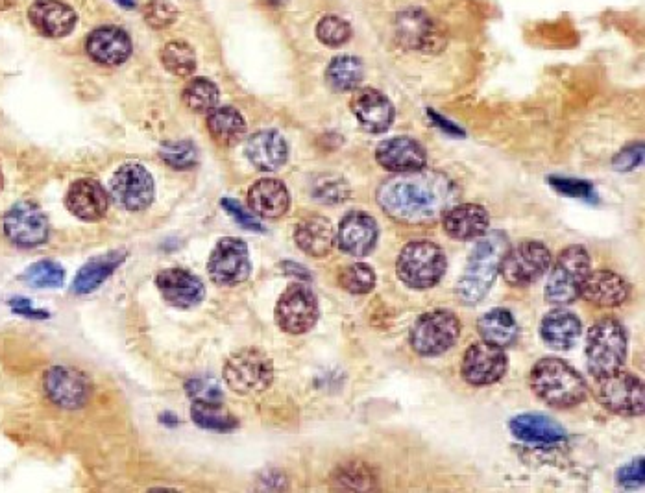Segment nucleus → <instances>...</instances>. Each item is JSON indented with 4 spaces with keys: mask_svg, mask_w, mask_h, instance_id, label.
<instances>
[{
    "mask_svg": "<svg viewBox=\"0 0 645 493\" xmlns=\"http://www.w3.org/2000/svg\"><path fill=\"white\" fill-rule=\"evenodd\" d=\"M376 161L385 170L402 174L426 169L427 152L413 137H392L376 148Z\"/></svg>",
    "mask_w": 645,
    "mask_h": 493,
    "instance_id": "obj_22",
    "label": "nucleus"
},
{
    "mask_svg": "<svg viewBox=\"0 0 645 493\" xmlns=\"http://www.w3.org/2000/svg\"><path fill=\"white\" fill-rule=\"evenodd\" d=\"M222 207H224V209L230 213V217H232L233 220H237L244 229L257 231V233H261V231H263L261 222H259L254 215L246 213L243 205L239 204V202H235L232 198H224V200H222Z\"/></svg>",
    "mask_w": 645,
    "mask_h": 493,
    "instance_id": "obj_50",
    "label": "nucleus"
},
{
    "mask_svg": "<svg viewBox=\"0 0 645 493\" xmlns=\"http://www.w3.org/2000/svg\"><path fill=\"white\" fill-rule=\"evenodd\" d=\"M30 23L47 37L69 36L76 26V12L61 0H36L28 10Z\"/></svg>",
    "mask_w": 645,
    "mask_h": 493,
    "instance_id": "obj_24",
    "label": "nucleus"
},
{
    "mask_svg": "<svg viewBox=\"0 0 645 493\" xmlns=\"http://www.w3.org/2000/svg\"><path fill=\"white\" fill-rule=\"evenodd\" d=\"M586 368L599 379L623 370L627 359V333L614 318H603L590 327L586 337Z\"/></svg>",
    "mask_w": 645,
    "mask_h": 493,
    "instance_id": "obj_4",
    "label": "nucleus"
},
{
    "mask_svg": "<svg viewBox=\"0 0 645 493\" xmlns=\"http://www.w3.org/2000/svg\"><path fill=\"white\" fill-rule=\"evenodd\" d=\"M457 198L455 181L439 170L402 172L383 181L378 189L379 207L396 222L409 226L437 222Z\"/></svg>",
    "mask_w": 645,
    "mask_h": 493,
    "instance_id": "obj_1",
    "label": "nucleus"
},
{
    "mask_svg": "<svg viewBox=\"0 0 645 493\" xmlns=\"http://www.w3.org/2000/svg\"><path fill=\"white\" fill-rule=\"evenodd\" d=\"M597 401L618 416H642L645 409L644 383L633 373H612L596 379Z\"/></svg>",
    "mask_w": 645,
    "mask_h": 493,
    "instance_id": "obj_10",
    "label": "nucleus"
},
{
    "mask_svg": "<svg viewBox=\"0 0 645 493\" xmlns=\"http://www.w3.org/2000/svg\"><path fill=\"white\" fill-rule=\"evenodd\" d=\"M161 61L169 73L191 76L196 69L195 50L185 41H171L161 50Z\"/></svg>",
    "mask_w": 645,
    "mask_h": 493,
    "instance_id": "obj_38",
    "label": "nucleus"
},
{
    "mask_svg": "<svg viewBox=\"0 0 645 493\" xmlns=\"http://www.w3.org/2000/svg\"><path fill=\"white\" fill-rule=\"evenodd\" d=\"M318 301L313 290L305 285H291L276 305V324L289 335H304L318 322Z\"/></svg>",
    "mask_w": 645,
    "mask_h": 493,
    "instance_id": "obj_11",
    "label": "nucleus"
},
{
    "mask_svg": "<svg viewBox=\"0 0 645 493\" xmlns=\"http://www.w3.org/2000/svg\"><path fill=\"white\" fill-rule=\"evenodd\" d=\"M289 148L283 135L276 130H261L254 133L246 143L248 161L263 172H274L287 163Z\"/></svg>",
    "mask_w": 645,
    "mask_h": 493,
    "instance_id": "obj_26",
    "label": "nucleus"
},
{
    "mask_svg": "<svg viewBox=\"0 0 645 493\" xmlns=\"http://www.w3.org/2000/svg\"><path fill=\"white\" fill-rule=\"evenodd\" d=\"M207 272L213 283L222 287H235L243 283L252 272L248 246L237 237L220 239L215 250L209 255Z\"/></svg>",
    "mask_w": 645,
    "mask_h": 493,
    "instance_id": "obj_12",
    "label": "nucleus"
},
{
    "mask_svg": "<svg viewBox=\"0 0 645 493\" xmlns=\"http://www.w3.org/2000/svg\"><path fill=\"white\" fill-rule=\"evenodd\" d=\"M12 307L15 313L23 314V316H28V318H47L49 316V314L43 313V311L32 309V305H30V301L28 300H13Z\"/></svg>",
    "mask_w": 645,
    "mask_h": 493,
    "instance_id": "obj_51",
    "label": "nucleus"
},
{
    "mask_svg": "<svg viewBox=\"0 0 645 493\" xmlns=\"http://www.w3.org/2000/svg\"><path fill=\"white\" fill-rule=\"evenodd\" d=\"M339 285L350 294H368L376 287V272L365 263L346 266L339 274Z\"/></svg>",
    "mask_w": 645,
    "mask_h": 493,
    "instance_id": "obj_40",
    "label": "nucleus"
},
{
    "mask_svg": "<svg viewBox=\"0 0 645 493\" xmlns=\"http://www.w3.org/2000/svg\"><path fill=\"white\" fill-rule=\"evenodd\" d=\"M191 416L198 427L209 431H233L239 421L222 407V401H195Z\"/></svg>",
    "mask_w": 645,
    "mask_h": 493,
    "instance_id": "obj_36",
    "label": "nucleus"
},
{
    "mask_svg": "<svg viewBox=\"0 0 645 493\" xmlns=\"http://www.w3.org/2000/svg\"><path fill=\"white\" fill-rule=\"evenodd\" d=\"M352 26L348 21H344L342 17L337 15H326L318 21L317 37L318 41L326 47L337 49L346 45L352 39Z\"/></svg>",
    "mask_w": 645,
    "mask_h": 493,
    "instance_id": "obj_41",
    "label": "nucleus"
},
{
    "mask_svg": "<svg viewBox=\"0 0 645 493\" xmlns=\"http://www.w3.org/2000/svg\"><path fill=\"white\" fill-rule=\"evenodd\" d=\"M143 17L150 28L163 30L178 19V10L169 0H148L143 8Z\"/></svg>",
    "mask_w": 645,
    "mask_h": 493,
    "instance_id": "obj_44",
    "label": "nucleus"
},
{
    "mask_svg": "<svg viewBox=\"0 0 645 493\" xmlns=\"http://www.w3.org/2000/svg\"><path fill=\"white\" fill-rule=\"evenodd\" d=\"M350 108L355 119L370 133H385L392 126L396 111L387 95L378 89H355Z\"/></svg>",
    "mask_w": 645,
    "mask_h": 493,
    "instance_id": "obj_19",
    "label": "nucleus"
},
{
    "mask_svg": "<svg viewBox=\"0 0 645 493\" xmlns=\"http://www.w3.org/2000/svg\"><path fill=\"white\" fill-rule=\"evenodd\" d=\"M224 381L239 396L265 392L274 381V364L259 349H241L224 364Z\"/></svg>",
    "mask_w": 645,
    "mask_h": 493,
    "instance_id": "obj_6",
    "label": "nucleus"
},
{
    "mask_svg": "<svg viewBox=\"0 0 645 493\" xmlns=\"http://www.w3.org/2000/svg\"><path fill=\"white\" fill-rule=\"evenodd\" d=\"M25 279L37 289H58L65 281V270L54 261H39L26 270Z\"/></svg>",
    "mask_w": 645,
    "mask_h": 493,
    "instance_id": "obj_43",
    "label": "nucleus"
},
{
    "mask_svg": "<svg viewBox=\"0 0 645 493\" xmlns=\"http://www.w3.org/2000/svg\"><path fill=\"white\" fill-rule=\"evenodd\" d=\"M507 370H509V359L503 348L488 344L485 340L474 342L464 353L461 373L468 385H494L505 377Z\"/></svg>",
    "mask_w": 645,
    "mask_h": 493,
    "instance_id": "obj_13",
    "label": "nucleus"
},
{
    "mask_svg": "<svg viewBox=\"0 0 645 493\" xmlns=\"http://www.w3.org/2000/svg\"><path fill=\"white\" fill-rule=\"evenodd\" d=\"M631 294V285L612 270H590L581 285L579 298L605 309L623 305Z\"/></svg>",
    "mask_w": 645,
    "mask_h": 493,
    "instance_id": "obj_21",
    "label": "nucleus"
},
{
    "mask_svg": "<svg viewBox=\"0 0 645 493\" xmlns=\"http://www.w3.org/2000/svg\"><path fill=\"white\" fill-rule=\"evenodd\" d=\"M372 473L361 464H350L339 469L333 477L335 486L350 488V490H366L372 488Z\"/></svg>",
    "mask_w": 645,
    "mask_h": 493,
    "instance_id": "obj_45",
    "label": "nucleus"
},
{
    "mask_svg": "<svg viewBox=\"0 0 645 493\" xmlns=\"http://www.w3.org/2000/svg\"><path fill=\"white\" fill-rule=\"evenodd\" d=\"M248 205L257 217L280 218L289 211L291 196L280 180H259L248 191Z\"/></svg>",
    "mask_w": 645,
    "mask_h": 493,
    "instance_id": "obj_30",
    "label": "nucleus"
},
{
    "mask_svg": "<svg viewBox=\"0 0 645 493\" xmlns=\"http://www.w3.org/2000/svg\"><path fill=\"white\" fill-rule=\"evenodd\" d=\"M514 438L531 444H560L566 440V429L559 421L544 414H520L509 421Z\"/></svg>",
    "mask_w": 645,
    "mask_h": 493,
    "instance_id": "obj_28",
    "label": "nucleus"
},
{
    "mask_svg": "<svg viewBox=\"0 0 645 493\" xmlns=\"http://www.w3.org/2000/svg\"><path fill=\"white\" fill-rule=\"evenodd\" d=\"M294 241L296 246L309 257L324 259L333 250L337 235L328 218L309 217L302 220L294 229Z\"/></svg>",
    "mask_w": 645,
    "mask_h": 493,
    "instance_id": "obj_29",
    "label": "nucleus"
},
{
    "mask_svg": "<svg viewBox=\"0 0 645 493\" xmlns=\"http://www.w3.org/2000/svg\"><path fill=\"white\" fill-rule=\"evenodd\" d=\"M265 2H268V4H272V6H278V4H283L285 0H265Z\"/></svg>",
    "mask_w": 645,
    "mask_h": 493,
    "instance_id": "obj_54",
    "label": "nucleus"
},
{
    "mask_svg": "<svg viewBox=\"0 0 645 493\" xmlns=\"http://www.w3.org/2000/svg\"><path fill=\"white\" fill-rule=\"evenodd\" d=\"M644 161V143H633L620 150L612 159V167L618 172H631Z\"/></svg>",
    "mask_w": 645,
    "mask_h": 493,
    "instance_id": "obj_48",
    "label": "nucleus"
},
{
    "mask_svg": "<svg viewBox=\"0 0 645 493\" xmlns=\"http://www.w3.org/2000/svg\"><path fill=\"white\" fill-rule=\"evenodd\" d=\"M448 257L437 242H409L403 248L396 261V274L407 287L416 290H426L439 285L440 279L446 274Z\"/></svg>",
    "mask_w": 645,
    "mask_h": 493,
    "instance_id": "obj_5",
    "label": "nucleus"
},
{
    "mask_svg": "<svg viewBox=\"0 0 645 493\" xmlns=\"http://www.w3.org/2000/svg\"><path fill=\"white\" fill-rule=\"evenodd\" d=\"M2 185H4V178H2V170H0V191H2Z\"/></svg>",
    "mask_w": 645,
    "mask_h": 493,
    "instance_id": "obj_55",
    "label": "nucleus"
},
{
    "mask_svg": "<svg viewBox=\"0 0 645 493\" xmlns=\"http://www.w3.org/2000/svg\"><path fill=\"white\" fill-rule=\"evenodd\" d=\"M616 481L623 488H640L644 484V458H636L631 464L618 469Z\"/></svg>",
    "mask_w": 645,
    "mask_h": 493,
    "instance_id": "obj_49",
    "label": "nucleus"
},
{
    "mask_svg": "<svg viewBox=\"0 0 645 493\" xmlns=\"http://www.w3.org/2000/svg\"><path fill=\"white\" fill-rule=\"evenodd\" d=\"M207 130L220 146L237 145L246 133V121L235 108L224 106L209 111Z\"/></svg>",
    "mask_w": 645,
    "mask_h": 493,
    "instance_id": "obj_34",
    "label": "nucleus"
},
{
    "mask_svg": "<svg viewBox=\"0 0 645 493\" xmlns=\"http://www.w3.org/2000/svg\"><path fill=\"white\" fill-rule=\"evenodd\" d=\"M156 285L163 300L178 309H191L206 296V287L202 279L183 268H167L159 272Z\"/></svg>",
    "mask_w": 645,
    "mask_h": 493,
    "instance_id": "obj_18",
    "label": "nucleus"
},
{
    "mask_svg": "<svg viewBox=\"0 0 645 493\" xmlns=\"http://www.w3.org/2000/svg\"><path fill=\"white\" fill-rule=\"evenodd\" d=\"M4 233L19 248H36L49 239V220L36 204L21 202L4 218Z\"/></svg>",
    "mask_w": 645,
    "mask_h": 493,
    "instance_id": "obj_15",
    "label": "nucleus"
},
{
    "mask_svg": "<svg viewBox=\"0 0 645 493\" xmlns=\"http://www.w3.org/2000/svg\"><path fill=\"white\" fill-rule=\"evenodd\" d=\"M551 252L544 242L524 241L505 252L499 274L511 287H529L544 276L551 266Z\"/></svg>",
    "mask_w": 645,
    "mask_h": 493,
    "instance_id": "obj_9",
    "label": "nucleus"
},
{
    "mask_svg": "<svg viewBox=\"0 0 645 493\" xmlns=\"http://www.w3.org/2000/svg\"><path fill=\"white\" fill-rule=\"evenodd\" d=\"M590 272V255L583 246H570L560 252L549 272L546 300L553 305H572Z\"/></svg>",
    "mask_w": 645,
    "mask_h": 493,
    "instance_id": "obj_7",
    "label": "nucleus"
},
{
    "mask_svg": "<svg viewBox=\"0 0 645 493\" xmlns=\"http://www.w3.org/2000/svg\"><path fill=\"white\" fill-rule=\"evenodd\" d=\"M531 388L538 399L553 409H572L585 403L588 385L568 362L546 357L531 370Z\"/></svg>",
    "mask_w": 645,
    "mask_h": 493,
    "instance_id": "obj_3",
    "label": "nucleus"
},
{
    "mask_svg": "<svg viewBox=\"0 0 645 493\" xmlns=\"http://www.w3.org/2000/svg\"><path fill=\"white\" fill-rule=\"evenodd\" d=\"M509 250V239L501 231H490L475 244L464 274L457 283V296L464 305H477L492 289L499 265L505 252Z\"/></svg>",
    "mask_w": 645,
    "mask_h": 493,
    "instance_id": "obj_2",
    "label": "nucleus"
},
{
    "mask_svg": "<svg viewBox=\"0 0 645 493\" xmlns=\"http://www.w3.org/2000/svg\"><path fill=\"white\" fill-rule=\"evenodd\" d=\"M185 388H187V394L193 397V401H222V390L215 379H209V377L191 379Z\"/></svg>",
    "mask_w": 645,
    "mask_h": 493,
    "instance_id": "obj_47",
    "label": "nucleus"
},
{
    "mask_svg": "<svg viewBox=\"0 0 645 493\" xmlns=\"http://www.w3.org/2000/svg\"><path fill=\"white\" fill-rule=\"evenodd\" d=\"M45 390L52 403L61 409H82L91 396L86 375L73 368H52L45 375Z\"/></svg>",
    "mask_w": 645,
    "mask_h": 493,
    "instance_id": "obj_16",
    "label": "nucleus"
},
{
    "mask_svg": "<svg viewBox=\"0 0 645 493\" xmlns=\"http://www.w3.org/2000/svg\"><path fill=\"white\" fill-rule=\"evenodd\" d=\"M159 157L174 170H189L198 163V150L191 141H171L159 148Z\"/></svg>",
    "mask_w": 645,
    "mask_h": 493,
    "instance_id": "obj_42",
    "label": "nucleus"
},
{
    "mask_svg": "<svg viewBox=\"0 0 645 493\" xmlns=\"http://www.w3.org/2000/svg\"><path fill=\"white\" fill-rule=\"evenodd\" d=\"M429 117H433V121L437 122L444 132L453 133V135H463V130H459V128H457V126H453L451 122L444 121V119L439 117L435 111H429Z\"/></svg>",
    "mask_w": 645,
    "mask_h": 493,
    "instance_id": "obj_52",
    "label": "nucleus"
},
{
    "mask_svg": "<svg viewBox=\"0 0 645 493\" xmlns=\"http://www.w3.org/2000/svg\"><path fill=\"white\" fill-rule=\"evenodd\" d=\"M65 202L74 217L86 222H97L100 218L106 217L110 207L108 194L95 180L74 181Z\"/></svg>",
    "mask_w": 645,
    "mask_h": 493,
    "instance_id": "obj_25",
    "label": "nucleus"
},
{
    "mask_svg": "<svg viewBox=\"0 0 645 493\" xmlns=\"http://www.w3.org/2000/svg\"><path fill=\"white\" fill-rule=\"evenodd\" d=\"M117 4H121L122 8H128V10H134L135 6V0H115Z\"/></svg>",
    "mask_w": 645,
    "mask_h": 493,
    "instance_id": "obj_53",
    "label": "nucleus"
},
{
    "mask_svg": "<svg viewBox=\"0 0 645 493\" xmlns=\"http://www.w3.org/2000/svg\"><path fill=\"white\" fill-rule=\"evenodd\" d=\"M444 233L455 241H475L490 228V217L483 205H451L442 215Z\"/></svg>",
    "mask_w": 645,
    "mask_h": 493,
    "instance_id": "obj_23",
    "label": "nucleus"
},
{
    "mask_svg": "<svg viewBox=\"0 0 645 493\" xmlns=\"http://www.w3.org/2000/svg\"><path fill=\"white\" fill-rule=\"evenodd\" d=\"M583 333V324L581 320L564 309H557L544 316L542 324H540V337L548 344L551 349H559V351H566V349L573 348L577 344V340L581 338Z\"/></svg>",
    "mask_w": 645,
    "mask_h": 493,
    "instance_id": "obj_31",
    "label": "nucleus"
},
{
    "mask_svg": "<svg viewBox=\"0 0 645 493\" xmlns=\"http://www.w3.org/2000/svg\"><path fill=\"white\" fill-rule=\"evenodd\" d=\"M378 237V222L365 211L348 213L337 229L339 248L352 257H366L368 253L374 252Z\"/></svg>",
    "mask_w": 645,
    "mask_h": 493,
    "instance_id": "obj_17",
    "label": "nucleus"
},
{
    "mask_svg": "<svg viewBox=\"0 0 645 493\" xmlns=\"http://www.w3.org/2000/svg\"><path fill=\"white\" fill-rule=\"evenodd\" d=\"M394 32L403 49L427 50L435 41V23L420 8H409L398 13Z\"/></svg>",
    "mask_w": 645,
    "mask_h": 493,
    "instance_id": "obj_27",
    "label": "nucleus"
},
{
    "mask_svg": "<svg viewBox=\"0 0 645 493\" xmlns=\"http://www.w3.org/2000/svg\"><path fill=\"white\" fill-rule=\"evenodd\" d=\"M311 193L320 204H342L350 196V185H348V181L337 174H322L313 183Z\"/></svg>",
    "mask_w": 645,
    "mask_h": 493,
    "instance_id": "obj_39",
    "label": "nucleus"
},
{
    "mask_svg": "<svg viewBox=\"0 0 645 493\" xmlns=\"http://www.w3.org/2000/svg\"><path fill=\"white\" fill-rule=\"evenodd\" d=\"M365 78V65L355 56H337L326 69V82L333 91H355Z\"/></svg>",
    "mask_w": 645,
    "mask_h": 493,
    "instance_id": "obj_35",
    "label": "nucleus"
},
{
    "mask_svg": "<svg viewBox=\"0 0 645 493\" xmlns=\"http://www.w3.org/2000/svg\"><path fill=\"white\" fill-rule=\"evenodd\" d=\"M124 259H126V252L121 250L91 259L86 266L80 268L78 276L74 277L73 292L89 294L97 290L124 263Z\"/></svg>",
    "mask_w": 645,
    "mask_h": 493,
    "instance_id": "obj_33",
    "label": "nucleus"
},
{
    "mask_svg": "<svg viewBox=\"0 0 645 493\" xmlns=\"http://www.w3.org/2000/svg\"><path fill=\"white\" fill-rule=\"evenodd\" d=\"M219 87L207 78H193L183 89V102L195 113H209L219 104Z\"/></svg>",
    "mask_w": 645,
    "mask_h": 493,
    "instance_id": "obj_37",
    "label": "nucleus"
},
{
    "mask_svg": "<svg viewBox=\"0 0 645 493\" xmlns=\"http://www.w3.org/2000/svg\"><path fill=\"white\" fill-rule=\"evenodd\" d=\"M132 49V39L121 26H100L87 36V54L100 65H121L130 60Z\"/></svg>",
    "mask_w": 645,
    "mask_h": 493,
    "instance_id": "obj_20",
    "label": "nucleus"
},
{
    "mask_svg": "<svg viewBox=\"0 0 645 493\" xmlns=\"http://www.w3.org/2000/svg\"><path fill=\"white\" fill-rule=\"evenodd\" d=\"M111 193L126 211H145L154 200V180L143 165L126 163L111 178Z\"/></svg>",
    "mask_w": 645,
    "mask_h": 493,
    "instance_id": "obj_14",
    "label": "nucleus"
},
{
    "mask_svg": "<svg viewBox=\"0 0 645 493\" xmlns=\"http://www.w3.org/2000/svg\"><path fill=\"white\" fill-rule=\"evenodd\" d=\"M463 325L457 314L437 309L422 314L411 331V346L422 357H437L455 346Z\"/></svg>",
    "mask_w": 645,
    "mask_h": 493,
    "instance_id": "obj_8",
    "label": "nucleus"
},
{
    "mask_svg": "<svg viewBox=\"0 0 645 493\" xmlns=\"http://www.w3.org/2000/svg\"><path fill=\"white\" fill-rule=\"evenodd\" d=\"M549 185L555 187L559 193L572 196L577 200H586V202H597L596 189L583 180H572V178H548Z\"/></svg>",
    "mask_w": 645,
    "mask_h": 493,
    "instance_id": "obj_46",
    "label": "nucleus"
},
{
    "mask_svg": "<svg viewBox=\"0 0 645 493\" xmlns=\"http://www.w3.org/2000/svg\"><path fill=\"white\" fill-rule=\"evenodd\" d=\"M477 331L485 342L503 349L512 346L520 335V327L507 309H492L483 314L477 322Z\"/></svg>",
    "mask_w": 645,
    "mask_h": 493,
    "instance_id": "obj_32",
    "label": "nucleus"
}]
</instances>
